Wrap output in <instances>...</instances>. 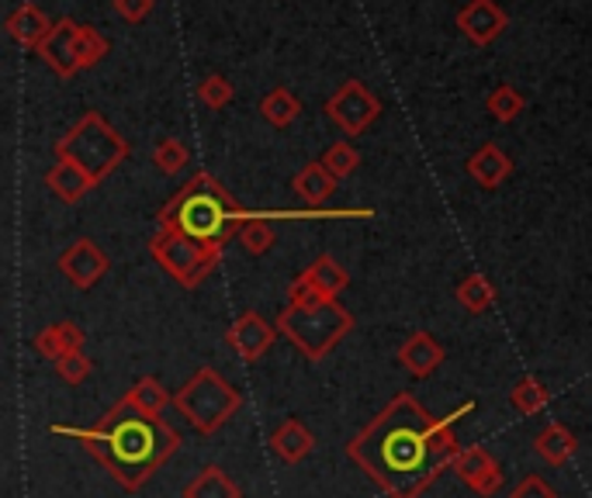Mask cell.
Instances as JSON below:
<instances>
[{
  "mask_svg": "<svg viewBox=\"0 0 592 498\" xmlns=\"http://www.w3.org/2000/svg\"><path fill=\"white\" fill-rule=\"evenodd\" d=\"M468 412H474V398L436 419L423 401L403 391L371 419L368 429L350 439L347 457L388 498H419L461 453L454 423Z\"/></svg>",
  "mask_w": 592,
  "mask_h": 498,
  "instance_id": "cell-1",
  "label": "cell"
},
{
  "mask_svg": "<svg viewBox=\"0 0 592 498\" xmlns=\"http://www.w3.org/2000/svg\"><path fill=\"white\" fill-rule=\"evenodd\" d=\"M49 433L76 439L84 450H90L94 461L125 491H139L149 477L181 450V433L170 426L163 415H149L125 398L101 415L98 426L73 429V426L52 423Z\"/></svg>",
  "mask_w": 592,
  "mask_h": 498,
  "instance_id": "cell-2",
  "label": "cell"
},
{
  "mask_svg": "<svg viewBox=\"0 0 592 498\" xmlns=\"http://www.w3.org/2000/svg\"><path fill=\"white\" fill-rule=\"evenodd\" d=\"M257 219H274L271 212L246 215L243 208L233 201V195L212 177V174H195L174 198L163 204L160 212V228H177V233L198 239L205 246L225 249V242L243 233L246 222Z\"/></svg>",
  "mask_w": 592,
  "mask_h": 498,
  "instance_id": "cell-3",
  "label": "cell"
},
{
  "mask_svg": "<svg viewBox=\"0 0 592 498\" xmlns=\"http://www.w3.org/2000/svg\"><path fill=\"white\" fill-rule=\"evenodd\" d=\"M128 157V142L122 139L119 128L104 122L101 111H84L66 136L55 142V160H70L81 170H87L94 184H101L108 174H114Z\"/></svg>",
  "mask_w": 592,
  "mask_h": 498,
  "instance_id": "cell-4",
  "label": "cell"
},
{
  "mask_svg": "<svg viewBox=\"0 0 592 498\" xmlns=\"http://www.w3.org/2000/svg\"><path fill=\"white\" fill-rule=\"evenodd\" d=\"M174 406L187 419L190 429L208 436V433L222 429L229 419L239 412L243 395H239V388L229 385L215 368H201L184 381V388L174 395Z\"/></svg>",
  "mask_w": 592,
  "mask_h": 498,
  "instance_id": "cell-5",
  "label": "cell"
},
{
  "mask_svg": "<svg viewBox=\"0 0 592 498\" xmlns=\"http://www.w3.org/2000/svg\"><path fill=\"white\" fill-rule=\"evenodd\" d=\"M350 329H354V315L340 301H319L309 304V309L288 304L278 315V333L288 336L309 360H322Z\"/></svg>",
  "mask_w": 592,
  "mask_h": 498,
  "instance_id": "cell-6",
  "label": "cell"
},
{
  "mask_svg": "<svg viewBox=\"0 0 592 498\" xmlns=\"http://www.w3.org/2000/svg\"><path fill=\"white\" fill-rule=\"evenodd\" d=\"M38 55L60 80H70L73 73L90 70L104 60L108 38L90 25H76L73 17H60L55 28L46 35V42L38 46Z\"/></svg>",
  "mask_w": 592,
  "mask_h": 498,
  "instance_id": "cell-7",
  "label": "cell"
},
{
  "mask_svg": "<svg viewBox=\"0 0 592 498\" xmlns=\"http://www.w3.org/2000/svg\"><path fill=\"white\" fill-rule=\"evenodd\" d=\"M149 253L181 287H198L222 260V249L190 239L177 233V228H160V233L149 239Z\"/></svg>",
  "mask_w": 592,
  "mask_h": 498,
  "instance_id": "cell-8",
  "label": "cell"
},
{
  "mask_svg": "<svg viewBox=\"0 0 592 498\" xmlns=\"http://www.w3.org/2000/svg\"><path fill=\"white\" fill-rule=\"evenodd\" d=\"M347 284H350V274L343 271L333 257L322 253L292 281L288 304H295V309H309V304H319V301H336L340 291H347Z\"/></svg>",
  "mask_w": 592,
  "mask_h": 498,
  "instance_id": "cell-9",
  "label": "cell"
},
{
  "mask_svg": "<svg viewBox=\"0 0 592 498\" xmlns=\"http://www.w3.org/2000/svg\"><path fill=\"white\" fill-rule=\"evenodd\" d=\"M326 114H330V122H336L347 136H360V132H368L374 122H378V114H381V101L374 98V94L360 84V80H347L343 84L333 98L326 101Z\"/></svg>",
  "mask_w": 592,
  "mask_h": 498,
  "instance_id": "cell-10",
  "label": "cell"
},
{
  "mask_svg": "<svg viewBox=\"0 0 592 498\" xmlns=\"http://www.w3.org/2000/svg\"><path fill=\"white\" fill-rule=\"evenodd\" d=\"M451 471L461 477V482L474 491V495H482V498H492V495H499L503 488V468L499 461H492V453L485 447H461V453L454 457V464Z\"/></svg>",
  "mask_w": 592,
  "mask_h": 498,
  "instance_id": "cell-11",
  "label": "cell"
},
{
  "mask_svg": "<svg viewBox=\"0 0 592 498\" xmlns=\"http://www.w3.org/2000/svg\"><path fill=\"white\" fill-rule=\"evenodd\" d=\"M60 274L76 287V291H90V287L108 274L104 249L94 239H76L60 257Z\"/></svg>",
  "mask_w": 592,
  "mask_h": 498,
  "instance_id": "cell-12",
  "label": "cell"
},
{
  "mask_svg": "<svg viewBox=\"0 0 592 498\" xmlns=\"http://www.w3.org/2000/svg\"><path fill=\"white\" fill-rule=\"evenodd\" d=\"M274 339H278V325L267 322L260 312H243L233 325H229V333H225V343L236 350L239 360H260L267 350L274 347Z\"/></svg>",
  "mask_w": 592,
  "mask_h": 498,
  "instance_id": "cell-13",
  "label": "cell"
},
{
  "mask_svg": "<svg viewBox=\"0 0 592 498\" xmlns=\"http://www.w3.org/2000/svg\"><path fill=\"white\" fill-rule=\"evenodd\" d=\"M509 25L506 11L495 4V0H468V4L457 11V28L465 32L471 46H492Z\"/></svg>",
  "mask_w": 592,
  "mask_h": 498,
  "instance_id": "cell-14",
  "label": "cell"
},
{
  "mask_svg": "<svg viewBox=\"0 0 592 498\" xmlns=\"http://www.w3.org/2000/svg\"><path fill=\"white\" fill-rule=\"evenodd\" d=\"M447 360V350L436 343V336L433 333H427V329H419V333H412L403 347H398V363L412 374V377H430L441 363Z\"/></svg>",
  "mask_w": 592,
  "mask_h": 498,
  "instance_id": "cell-15",
  "label": "cell"
},
{
  "mask_svg": "<svg viewBox=\"0 0 592 498\" xmlns=\"http://www.w3.org/2000/svg\"><path fill=\"white\" fill-rule=\"evenodd\" d=\"M271 450L284 464H301L305 457L316 450V436L301 419H284V423L271 433Z\"/></svg>",
  "mask_w": 592,
  "mask_h": 498,
  "instance_id": "cell-16",
  "label": "cell"
},
{
  "mask_svg": "<svg viewBox=\"0 0 592 498\" xmlns=\"http://www.w3.org/2000/svg\"><path fill=\"white\" fill-rule=\"evenodd\" d=\"M84 343H87V333L76 322H52V325H46V329L35 336L32 347L42 353L46 360L55 363V360H63L70 353H81Z\"/></svg>",
  "mask_w": 592,
  "mask_h": 498,
  "instance_id": "cell-17",
  "label": "cell"
},
{
  "mask_svg": "<svg viewBox=\"0 0 592 498\" xmlns=\"http://www.w3.org/2000/svg\"><path fill=\"white\" fill-rule=\"evenodd\" d=\"M46 187H49L52 195L60 198L63 204H76L81 198H87L98 184H94L87 170H81L76 163H70V160H55V166H49V174H46Z\"/></svg>",
  "mask_w": 592,
  "mask_h": 498,
  "instance_id": "cell-18",
  "label": "cell"
},
{
  "mask_svg": "<svg viewBox=\"0 0 592 498\" xmlns=\"http://www.w3.org/2000/svg\"><path fill=\"white\" fill-rule=\"evenodd\" d=\"M533 450H538V457H541L544 464L562 468V464L571 461V457H576L579 439H576V433H571L565 423H547L538 436H533Z\"/></svg>",
  "mask_w": 592,
  "mask_h": 498,
  "instance_id": "cell-19",
  "label": "cell"
},
{
  "mask_svg": "<svg viewBox=\"0 0 592 498\" xmlns=\"http://www.w3.org/2000/svg\"><path fill=\"white\" fill-rule=\"evenodd\" d=\"M55 25L46 17V11L38 4H22L11 17H8V35L14 38L17 46L25 49H38L46 42V35L52 32Z\"/></svg>",
  "mask_w": 592,
  "mask_h": 498,
  "instance_id": "cell-20",
  "label": "cell"
},
{
  "mask_svg": "<svg viewBox=\"0 0 592 498\" xmlns=\"http://www.w3.org/2000/svg\"><path fill=\"white\" fill-rule=\"evenodd\" d=\"M468 174L479 180L482 187H499L503 180H509L513 174V160L506 157V152L495 146V142H485L474 157L468 160Z\"/></svg>",
  "mask_w": 592,
  "mask_h": 498,
  "instance_id": "cell-21",
  "label": "cell"
},
{
  "mask_svg": "<svg viewBox=\"0 0 592 498\" xmlns=\"http://www.w3.org/2000/svg\"><path fill=\"white\" fill-rule=\"evenodd\" d=\"M336 184H340V180L330 174L326 163H322V160H319V163H309V166H301L298 174H295V180H292L295 195H298L305 204H309L312 212H316V208L333 195Z\"/></svg>",
  "mask_w": 592,
  "mask_h": 498,
  "instance_id": "cell-22",
  "label": "cell"
},
{
  "mask_svg": "<svg viewBox=\"0 0 592 498\" xmlns=\"http://www.w3.org/2000/svg\"><path fill=\"white\" fill-rule=\"evenodd\" d=\"M184 498H243V491L222 468L208 464L184 485Z\"/></svg>",
  "mask_w": 592,
  "mask_h": 498,
  "instance_id": "cell-23",
  "label": "cell"
},
{
  "mask_svg": "<svg viewBox=\"0 0 592 498\" xmlns=\"http://www.w3.org/2000/svg\"><path fill=\"white\" fill-rule=\"evenodd\" d=\"M298 111H301V104H298V98L288 90V87H274L267 98L260 101V114L267 122H271L274 128H288L295 119H298Z\"/></svg>",
  "mask_w": 592,
  "mask_h": 498,
  "instance_id": "cell-24",
  "label": "cell"
},
{
  "mask_svg": "<svg viewBox=\"0 0 592 498\" xmlns=\"http://www.w3.org/2000/svg\"><path fill=\"white\" fill-rule=\"evenodd\" d=\"M509 406L520 415H538L551 406V391L541 385L538 377H520L509 391Z\"/></svg>",
  "mask_w": 592,
  "mask_h": 498,
  "instance_id": "cell-25",
  "label": "cell"
},
{
  "mask_svg": "<svg viewBox=\"0 0 592 498\" xmlns=\"http://www.w3.org/2000/svg\"><path fill=\"white\" fill-rule=\"evenodd\" d=\"M125 401H132V406L149 412V415H163L166 406H170V395L160 385V377H139L136 385L125 391Z\"/></svg>",
  "mask_w": 592,
  "mask_h": 498,
  "instance_id": "cell-26",
  "label": "cell"
},
{
  "mask_svg": "<svg viewBox=\"0 0 592 498\" xmlns=\"http://www.w3.org/2000/svg\"><path fill=\"white\" fill-rule=\"evenodd\" d=\"M454 295H457V301H461V309L471 312V315H482V312H489L492 304H495V287L482 274L465 277L461 284H457Z\"/></svg>",
  "mask_w": 592,
  "mask_h": 498,
  "instance_id": "cell-27",
  "label": "cell"
},
{
  "mask_svg": "<svg viewBox=\"0 0 592 498\" xmlns=\"http://www.w3.org/2000/svg\"><path fill=\"white\" fill-rule=\"evenodd\" d=\"M489 114H492V119L495 122H513V119H517V114L527 108V101H523V94L517 90V87H509V84H499V87H495L492 94H489Z\"/></svg>",
  "mask_w": 592,
  "mask_h": 498,
  "instance_id": "cell-28",
  "label": "cell"
},
{
  "mask_svg": "<svg viewBox=\"0 0 592 498\" xmlns=\"http://www.w3.org/2000/svg\"><path fill=\"white\" fill-rule=\"evenodd\" d=\"M322 163H326V170L336 180H347L354 170L360 166V152L350 142H333L326 152H322Z\"/></svg>",
  "mask_w": 592,
  "mask_h": 498,
  "instance_id": "cell-29",
  "label": "cell"
},
{
  "mask_svg": "<svg viewBox=\"0 0 592 498\" xmlns=\"http://www.w3.org/2000/svg\"><path fill=\"white\" fill-rule=\"evenodd\" d=\"M152 163H157L160 174L174 177L187 166V146L181 139H160L157 149H152Z\"/></svg>",
  "mask_w": 592,
  "mask_h": 498,
  "instance_id": "cell-30",
  "label": "cell"
},
{
  "mask_svg": "<svg viewBox=\"0 0 592 498\" xmlns=\"http://www.w3.org/2000/svg\"><path fill=\"white\" fill-rule=\"evenodd\" d=\"M236 239H239V246H243L250 257H263L267 249L274 246V228L267 225V219H257V222H246V225H243V233H239Z\"/></svg>",
  "mask_w": 592,
  "mask_h": 498,
  "instance_id": "cell-31",
  "label": "cell"
},
{
  "mask_svg": "<svg viewBox=\"0 0 592 498\" xmlns=\"http://www.w3.org/2000/svg\"><path fill=\"white\" fill-rule=\"evenodd\" d=\"M233 98H236V87L229 84L225 76H205V80L198 84V101L208 104L212 111H222Z\"/></svg>",
  "mask_w": 592,
  "mask_h": 498,
  "instance_id": "cell-32",
  "label": "cell"
},
{
  "mask_svg": "<svg viewBox=\"0 0 592 498\" xmlns=\"http://www.w3.org/2000/svg\"><path fill=\"white\" fill-rule=\"evenodd\" d=\"M55 374H60L66 385H84V381L90 377V360H87V353L81 350V353H70L63 360H55Z\"/></svg>",
  "mask_w": 592,
  "mask_h": 498,
  "instance_id": "cell-33",
  "label": "cell"
},
{
  "mask_svg": "<svg viewBox=\"0 0 592 498\" xmlns=\"http://www.w3.org/2000/svg\"><path fill=\"white\" fill-rule=\"evenodd\" d=\"M509 498H558V491L551 488L541 474H527V477H520L517 485H513Z\"/></svg>",
  "mask_w": 592,
  "mask_h": 498,
  "instance_id": "cell-34",
  "label": "cell"
},
{
  "mask_svg": "<svg viewBox=\"0 0 592 498\" xmlns=\"http://www.w3.org/2000/svg\"><path fill=\"white\" fill-rule=\"evenodd\" d=\"M114 11H119L125 22L139 25V22H146V17H149L152 0H114Z\"/></svg>",
  "mask_w": 592,
  "mask_h": 498,
  "instance_id": "cell-35",
  "label": "cell"
}]
</instances>
